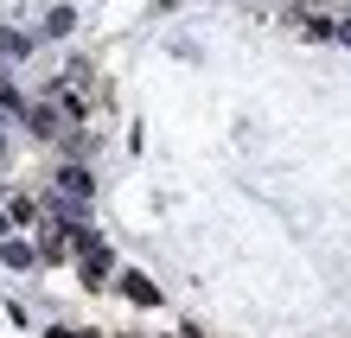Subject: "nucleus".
Wrapping results in <instances>:
<instances>
[{
	"label": "nucleus",
	"instance_id": "nucleus-7",
	"mask_svg": "<svg viewBox=\"0 0 351 338\" xmlns=\"http://www.w3.org/2000/svg\"><path fill=\"white\" fill-rule=\"evenodd\" d=\"M0 154H7V141H0Z\"/></svg>",
	"mask_w": 351,
	"mask_h": 338
},
{
	"label": "nucleus",
	"instance_id": "nucleus-1",
	"mask_svg": "<svg viewBox=\"0 0 351 338\" xmlns=\"http://www.w3.org/2000/svg\"><path fill=\"white\" fill-rule=\"evenodd\" d=\"M58 192L64 198H90V173L84 166H64V173H58Z\"/></svg>",
	"mask_w": 351,
	"mask_h": 338
},
{
	"label": "nucleus",
	"instance_id": "nucleus-2",
	"mask_svg": "<svg viewBox=\"0 0 351 338\" xmlns=\"http://www.w3.org/2000/svg\"><path fill=\"white\" fill-rule=\"evenodd\" d=\"M0 262L7 268H32L38 256H32V243H0Z\"/></svg>",
	"mask_w": 351,
	"mask_h": 338
},
{
	"label": "nucleus",
	"instance_id": "nucleus-3",
	"mask_svg": "<svg viewBox=\"0 0 351 338\" xmlns=\"http://www.w3.org/2000/svg\"><path fill=\"white\" fill-rule=\"evenodd\" d=\"M121 287H128L141 306H154V300H160V293H154V281H141V274H121Z\"/></svg>",
	"mask_w": 351,
	"mask_h": 338
},
{
	"label": "nucleus",
	"instance_id": "nucleus-4",
	"mask_svg": "<svg viewBox=\"0 0 351 338\" xmlns=\"http://www.w3.org/2000/svg\"><path fill=\"white\" fill-rule=\"evenodd\" d=\"M0 51L19 58V51H32V38H26V32H0Z\"/></svg>",
	"mask_w": 351,
	"mask_h": 338
},
{
	"label": "nucleus",
	"instance_id": "nucleus-5",
	"mask_svg": "<svg viewBox=\"0 0 351 338\" xmlns=\"http://www.w3.org/2000/svg\"><path fill=\"white\" fill-rule=\"evenodd\" d=\"M339 38H345V45H351V19H339Z\"/></svg>",
	"mask_w": 351,
	"mask_h": 338
},
{
	"label": "nucleus",
	"instance_id": "nucleus-6",
	"mask_svg": "<svg viewBox=\"0 0 351 338\" xmlns=\"http://www.w3.org/2000/svg\"><path fill=\"white\" fill-rule=\"evenodd\" d=\"M0 237H7V217H0Z\"/></svg>",
	"mask_w": 351,
	"mask_h": 338
}]
</instances>
